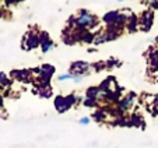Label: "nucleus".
Returning a JSON list of instances; mask_svg holds the SVG:
<instances>
[{"label":"nucleus","instance_id":"obj_2","mask_svg":"<svg viewBox=\"0 0 158 148\" xmlns=\"http://www.w3.org/2000/svg\"><path fill=\"white\" fill-rule=\"evenodd\" d=\"M78 102V98L74 94H70L67 97L64 95H57L55 98V109L59 113H64L66 110H69L74 104Z\"/></svg>","mask_w":158,"mask_h":148},{"label":"nucleus","instance_id":"obj_10","mask_svg":"<svg viewBox=\"0 0 158 148\" xmlns=\"http://www.w3.org/2000/svg\"><path fill=\"white\" fill-rule=\"evenodd\" d=\"M120 14V10H114V11H108L106 14L102 17V21H104L105 25H110V24H114L115 21L118 20Z\"/></svg>","mask_w":158,"mask_h":148},{"label":"nucleus","instance_id":"obj_21","mask_svg":"<svg viewBox=\"0 0 158 148\" xmlns=\"http://www.w3.org/2000/svg\"><path fill=\"white\" fill-rule=\"evenodd\" d=\"M116 2H125V0H116Z\"/></svg>","mask_w":158,"mask_h":148},{"label":"nucleus","instance_id":"obj_19","mask_svg":"<svg viewBox=\"0 0 158 148\" xmlns=\"http://www.w3.org/2000/svg\"><path fill=\"white\" fill-rule=\"evenodd\" d=\"M11 3H18V2H21V0H10Z\"/></svg>","mask_w":158,"mask_h":148},{"label":"nucleus","instance_id":"obj_1","mask_svg":"<svg viewBox=\"0 0 158 148\" xmlns=\"http://www.w3.org/2000/svg\"><path fill=\"white\" fill-rule=\"evenodd\" d=\"M99 24V18L95 14H93L91 11L85 9L78 10L77 15H72L69 18V23H67V27L69 30H93L97 28Z\"/></svg>","mask_w":158,"mask_h":148},{"label":"nucleus","instance_id":"obj_13","mask_svg":"<svg viewBox=\"0 0 158 148\" xmlns=\"http://www.w3.org/2000/svg\"><path fill=\"white\" fill-rule=\"evenodd\" d=\"M10 85V80L7 78V76L4 73H0V87L4 88V87H9Z\"/></svg>","mask_w":158,"mask_h":148},{"label":"nucleus","instance_id":"obj_12","mask_svg":"<svg viewBox=\"0 0 158 148\" xmlns=\"http://www.w3.org/2000/svg\"><path fill=\"white\" fill-rule=\"evenodd\" d=\"M130 126H137V127H143V119L139 115H133L130 117Z\"/></svg>","mask_w":158,"mask_h":148},{"label":"nucleus","instance_id":"obj_11","mask_svg":"<svg viewBox=\"0 0 158 148\" xmlns=\"http://www.w3.org/2000/svg\"><path fill=\"white\" fill-rule=\"evenodd\" d=\"M101 95H102V92L99 89V87H89L85 92V98H88V99H97V101L99 99Z\"/></svg>","mask_w":158,"mask_h":148},{"label":"nucleus","instance_id":"obj_7","mask_svg":"<svg viewBox=\"0 0 158 148\" xmlns=\"http://www.w3.org/2000/svg\"><path fill=\"white\" fill-rule=\"evenodd\" d=\"M136 99V94L134 92H130V94H127L123 99H120L119 101V110L120 113H125L126 110H129L131 108V105H133V101Z\"/></svg>","mask_w":158,"mask_h":148},{"label":"nucleus","instance_id":"obj_5","mask_svg":"<svg viewBox=\"0 0 158 148\" xmlns=\"http://www.w3.org/2000/svg\"><path fill=\"white\" fill-rule=\"evenodd\" d=\"M152 24H154V13L151 10H146L141 14V17L139 18V27H140L141 31L147 32V31L151 30Z\"/></svg>","mask_w":158,"mask_h":148},{"label":"nucleus","instance_id":"obj_3","mask_svg":"<svg viewBox=\"0 0 158 148\" xmlns=\"http://www.w3.org/2000/svg\"><path fill=\"white\" fill-rule=\"evenodd\" d=\"M23 49L25 51H32V49H36V47L41 46V39H39V32L31 30L28 31L27 34L23 38V43H21Z\"/></svg>","mask_w":158,"mask_h":148},{"label":"nucleus","instance_id":"obj_14","mask_svg":"<svg viewBox=\"0 0 158 148\" xmlns=\"http://www.w3.org/2000/svg\"><path fill=\"white\" fill-rule=\"evenodd\" d=\"M93 117L97 121H102L105 119V112L104 110H97V112L93 115Z\"/></svg>","mask_w":158,"mask_h":148},{"label":"nucleus","instance_id":"obj_17","mask_svg":"<svg viewBox=\"0 0 158 148\" xmlns=\"http://www.w3.org/2000/svg\"><path fill=\"white\" fill-rule=\"evenodd\" d=\"M146 2L152 7V9L158 10V0H146Z\"/></svg>","mask_w":158,"mask_h":148},{"label":"nucleus","instance_id":"obj_8","mask_svg":"<svg viewBox=\"0 0 158 148\" xmlns=\"http://www.w3.org/2000/svg\"><path fill=\"white\" fill-rule=\"evenodd\" d=\"M11 77L18 81H24V83H30L31 77H32V70H14L11 71Z\"/></svg>","mask_w":158,"mask_h":148},{"label":"nucleus","instance_id":"obj_6","mask_svg":"<svg viewBox=\"0 0 158 148\" xmlns=\"http://www.w3.org/2000/svg\"><path fill=\"white\" fill-rule=\"evenodd\" d=\"M39 39H41V49L44 53L49 52L53 47V41L51 39V36H49V34L46 31H41L39 32Z\"/></svg>","mask_w":158,"mask_h":148},{"label":"nucleus","instance_id":"obj_4","mask_svg":"<svg viewBox=\"0 0 158 148\" xmlns=\"http://www.w3.org/2000/svg\"><path fill=\"white\" fill-rule=\"evenodd\" d=\"M89 68H91V64L87 62H73L72 66H70V74H73L74 77H84L87 73H89Z\"/></svg>","mask_w":158,"mask_h":148},{"label":"nucleus","instance_id":"obj_9","mask_svg":"<svg viewBox=\"0 0 158 148\" xmlns=\"http://www.w3.org/2000/svg\"><path fill=\"white\" fill-rule=\"evenodd\" d=\"M139 28H140L139 27V17L136 14H129L127 23H126V30H127V32L133 34V32H136Z\"/></svg>","mask_w":158,"mask_h":148},{"label":"nucleus","instance_id":"obj_18","mask_svg":"<svg viewBox=\"0 0 158 148\" xmlns=\"http://www.w3.org/2000/svg\"><path fill=\"white\" fill-rule=\"evenodd\" d=\"M78 123H80V125H83V126L89 125V117H81L80 120H78Z\"/></svg>","mask_w":158,"mask_h":148},{"label":"nucleus","instance_id":"obj_22","mask_svg":"<svg viewBox=\"0 0 158 148\" xmlns=\"http://www.w3.org/2000/svg\"><path fill=\"white\" fill-rule=\"evenodd\" d=\"M0 15H2V10H0Z\"/></svg>","mask_w":158,"mask_h":148},{"label":"nucleus","instance_id":"obj_16","mask_svg":"<svg viewBox=\"0 0 158 148\" xmlns=\"http://www.w3.org/2000/svg\"><path fill=\"white\" fill-rule=\"evenodd\" d=\"M106 63V67H114V66H120V63L118 62L116 59H109L108 62H105Z\"/></svg>","mask_w":158,"mask_h":148},{"label":"nucleus","instance_id":"obj_15","mask_svg":"<svg viewBox=\"0 0 158 148\" xmlns=\"http://www.w3.org/2000/svg\"><path fill=\"white\" fill-rule=\"evenodd\" d=\"M97 104H98L97 99H88V98H85V101H84V106H87V108H94V106H97Z\"/></svg>","mask_w":158,"mask_h":148},{"label":"nucleus","instance_id":"obj_20","mask_svg":"<svg viewBox=\"0 0 158 148\" xmlns=\"http://www.w3.org/2000/svg\"><path fill=\"white\" fill-rule=\"evenodd\" d=\"M2 104H3V101H2V97H0V106H2Z\"/></svg>","mask_w":158,"mask_h":148}]
</instances>
